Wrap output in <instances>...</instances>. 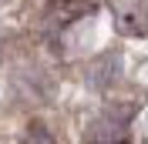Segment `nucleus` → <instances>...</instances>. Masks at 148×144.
I'll return each instance as SVG.
<instances>
[{
    "instance_id": "f257e3e1",
    "label": "nucleus",
    "mask_w": 148,
    "mask_h": 144,
    "mask_svg": "<svg viewBox=\"0 0 148 144\" xmlns=\"http://www.w3.org/2000/svg\"><path fill=\"white\" fill-rule=\"evenodd\" d=\"M84 144H131V134L114 117H98L84 127Z\"/></svg>"
},
{
    "instance_id": "f03ea898",
    "label": "nucleus",
    "mask_w": 148,
    "mask_h": 144,
    "mask_svg": "<svg viewBox=\"0 0 148 144\" xmlns=\"http://www.w3.org/2000/svg\"><path fill=\"white\" fill-rule=\"evenodd\" d=\"M94 10V0H51L47 3V20L51 24H71Z\"/></svg>"
}]
</instances>
